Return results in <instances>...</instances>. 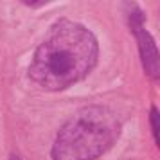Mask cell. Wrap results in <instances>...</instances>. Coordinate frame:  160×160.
Instances as JSON below:
<instances>
[{"instance_id": "6da1fadb", "label": "cell", "mask_w": 160, "mask_h": 160, "mask_svg": "<svg viewBox=\"0 0 160 160\" xmlns=\"http://www.w3.org/2000/svg\"><path fill=\"white\" fill-rule=\"evenodd\" d=\"M97 40L72 20H58L38 45L29 65V78L51 92H59L83 79L97 61Z\"/></svg>"}, {"instance_id": "7a4b0ae2", "label": "cell", "mask_w": 160, "mask_h": 160, "mask_svg": "<svg viewBox=\"0 0 160 160\" xmlns=\"http://www.w3.org/2000/svg\"><path fill=\"white\" fill-rule=\"evenodd\" d=\"M121 121L101 104L83 106L61 128L52 144V160H95L119 140Z\"/></svg>"}, {"instance_id": "3957f363", "label": "cell", "mask_w": 160, "mask_h": 160, "mask_svg": "<svg viewBox=\"0 0 160 160\" xmlns=\"http://www.w3.org/2000/svg\"><path fill=\"white\" fill-rule=\"evenodd\" d=\"M133 32H135V38H137L138 52H140V59H142V67H144L146 74L151 79H157L160 76V59H158L157 43L144 27H138Z\"/></svg>"}, {"instance_id": "277c9868", "label": "cell", "mask_w": 160, "mask_h": 160, "mask_svg": "<svg viewBox=\"0 0 160 160\" xmlns=\"http://www.w3.org/2000/svg\"><path fill=\"white\" fill-rule=\"evenodd\" d=\"M158 122H160V115L157 106H151V128H153V137H155V142L158 144L160 142V135H158Z\"/></svg>"}, {"instance_id": "5b68a950", "label": "cell", "mask_w": 160, "mask_h": 160, "mask_svg": "<svg viewBox=\"0 0 160 160\" xmlns=\"http://www.w3.org/2000/svg\"><path fill=\"white\" fill-rule=\"evenodd\" d=\"M23 4H25V6H29V8H40V6H45L47 2H45V0H42V2H31V0H25Z\"/></svg>"}, {"instance_id": "8992f818", "label": "cell", "mask_w": 160, "mask_h": 160, "mask_svg": "<svg viewBox=\"0 0 160 160\" xmlns=\"http://www.w3.org/2000/svg\"><path fill=\"white\" fill-rule=\"evenodd\" d=\"M9 160H20V157H16V155H11V158Z\"/></svg>"}]
</instances>
